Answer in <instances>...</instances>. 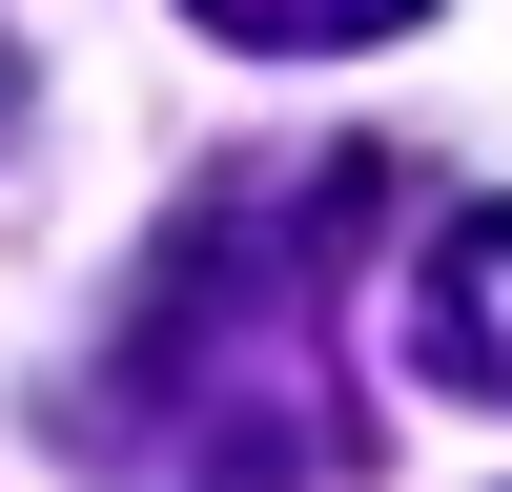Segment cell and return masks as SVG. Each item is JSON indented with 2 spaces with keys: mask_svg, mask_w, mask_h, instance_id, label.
Wrapping results in <instances>:
<instances>
[{
  "mask_svg": "<svg viewBox=\"0 0 512 492\" xmlns=\"http://www.w3.org/2000/svg\"><path fill=\"white\" fill-rule=\"evenodd\" d=\"M369 226H390L369 144H287V164H226L205 205H164V246L123 267L103 369L62 390V431L144 492H328V472H369V349H349Z\"/></svg>",
  "mask_w": 512,
  "mask_h": 492,
  "instance_id": "obj_1",
  "label": "cell"
},
{
  "mask_svg": "<svg viewBox=\"0 0 512 492\" xmlns=\"http://www.w3.org/2000/svg\"><path fill=\"white\" fill-rule=\"evenodd\" d=\"M410 369L472 390V410H512V185L431 226V267H410Z\"/></svg>",
  "mask_w": 512,
  "mask_h": 492,
  "instance_id": "obj_2",
  "label": "cell"
},
{
  "mask_svg": "<svg viewBox=\"0 0 512 492\" xmlns=\"http://www.w3.org/2000/svg\"><path fill=\"white\" fill-rule=\"evenodd\" d=\"M205 41H246V62H349V41H410L431 0H185Z\"/></svg>",
  "mask_w": 512,
  "mask_h": 492,
  "instance_id": "obj_3",
  "label": "cell"
},
{
  "mask_svg": "<svg viewBox=\"0 0 512 492\" xmlns=\"http://www.w3.org/2000/svg\"><path fill=\"white\" fill-rule=\"evenodd\" d=\"M0 123H21V41H0Z\"/></svg>",
  "mask_w": 512,
  "mask_h": 492,
  "instance_id": "obj_4",
  "label": "cell"
}]
</instances>
